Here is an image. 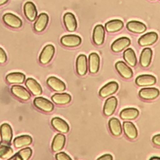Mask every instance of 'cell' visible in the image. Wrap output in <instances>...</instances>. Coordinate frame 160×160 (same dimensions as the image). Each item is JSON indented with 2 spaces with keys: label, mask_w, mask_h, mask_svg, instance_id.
<instances>
[{
  "label": "cell",
  "mask_w": 160,
  "mask_h": 160,
  "mask_svg": "<svg viewBox=\"0 0 160 160\" xmlns=\"http://www.w3.org/2000/svg\"><path fill=\"white\" fill-rule=\"evenodd\" d=\"M55 52V48L52 44L46 45L42 50L39 61L40 63L42 64H46L49 63L52 59Z\"/></svg>",
  "instance_id": "cell-1"
},
{
  "label": "cell",
  "mask_w": 160,
  "mask_h": 160,
  "mask_svg": "<svg viewBox=\"0 0 160 160\" xmlns=\"http://www.w3.org/2000/svg\"><path fill=\"white\" fill-rule=\"evenodd\" d=\"M61 43L66 47L74 48L81 43V38L76 34L64 35L61 38Z\"/></svg>",
  "instance_id": "cell-2"
},
{
  "label": "cell",
  "mask_w": 160,
  "mask_h": 160,
  "mask_svg": "<svg viewBox=\"0 0 160 160\" xmlns=\"http://www.w3.org/2000/svg\"><path fill=\"white\" fill-rule=\"evenodd\" d=\"M2 19L6 24L12 28H19L22 24V20L18 16L10 12L4 14Z\"/></svg>",
  "instance_id": "cell-3"
},
{
  "label": "cell",
  "mask_w": 160,
  "mask_h": 160,
  "mask_svg": "<svg viewBox=\"0 0 160 160\" xmlns=\"http://www.w3.org/2000/svg\"><path fill=\"white\" fill-rule=\"evenodd\" d=\"M33 103L37 108L44 112H51L54 108V104L50 101L42 97L36 98Z\"/></svg>",
  "instance_id": "cell-4"
},
{
  "label": "cell",
  "mask_w": 160,
  "mask_h": 160,
  "mask_svg": "<svg viewBox=\"0 0 160 160\" xmlns=\"http://www.w3.org/2000/svg\"><path fill=\"white\" fill-rule=\"evenodd\" d=\"M11 92L18 98L27 101L31 98V94L23 86L20 85H13L11 88Z\"/></svg>",
  "instance_id": "cell-5"
},
{
  "label": "cell",
  "mask_w": 160,
  "mask_h": 160,
  "mask_svg": "<svg viewBox=\"0 0 160 160\" xmlns=\"http://www.w3.org/2000/svg\"><path fill=\"white\" fill-rule=\"evenodd\" d=\"M105 37V30L104 26L101 24H98L93 30L92 39L95 44L99 46L103 44Z\"/></svg>",
  "instance_id": "cell-6"
},
{
  "label": "cell",
  "mask_w": 160,
  "mask_h": 160,
  "mask_svg": "<svg viewBox=\"0 0 160 160\" xmlns=\"http://www.w3.org/2000/svg\"><path fill=\"white\" fill-rule=\"evenodd\" d=\"M24 13L26 18L30 21H34L38 16V11L34 4L28 1L24 5Z\"/></svg>",
  "instance_id": "cell-7"
},
{
  "label": "cell",
  "mask_w": 160,
  "mask_h": 160,
  "mask_svg": "<svg viewBox=\"0 0 160 160\" xmlns=\"http://www.w3.org/2000/svg\"><path fill=\"white\" fill-rule=\"evenodd\" d=\"M49 22V16L46 13H41L37 17L36 21L34 24V29L36 32H41L43 31Z\"/></svg>",
  "instance_id": "cell-8"
},
{
  "label": "cell",
  "mask_w": 160,
  "mask_h": 160,
  "mask_svg": "<svg viewBox=\"0 0 160 160\" xmlns=\"http://www.w3.org/2000/svg\"><path fill=\"white\" fill-rule=\"evenodd\" d=\"M158 35L155 32H149L141 36L138 40V43L141 46H148L153 44L156 42Z\"/></svg>",
  "instance_id": "cell-9"
},
{
  "label": "cell",
  "mask_w": 160,
  "mask_h": 160,
  "mask_svg": "<svg viewBox=\"0 0 160 160\" xmlns=\"http://www.w3.org/2000/svg\"><path fill=\"white\" fill-rule=\"evenodd\" d=\"M119 85L115 81H111L101 88L99 94L102 98H106L117 91Z\"/></svg>",
  "instance_id": "cell-10"
},
{
  "label": "cell",
  "mask_w": 160,
  "mask_h": 160,
  "mask_svg": "<svg viewBox=\"0 0 160 160\" xmlns=\"http://www.w3.org/2000/svg\"><path fill=\"white\" fill-rule=\"evenodd\" d=\"M130 44L131 40L128 38L121 37L117 39L112 42L111 45V49L114 52H119L129 46Z\"/></svg>",
  "instance_id": "cell-11"
},
{
  "label": "cell",
  "mask_w": 160,
  "mask_h": 160,
  "mask_svg": "<svg viewBox=\"0 0 160 160\" xmlns=\"http://www.w3.org/2000/svg\"><path fill=\"white\" fill-rule=\"evenodd\" d=\"M115 67L119 74L125 79H129L132 77L133 72L132 69L123 61H118Z\"/></svg>",
  "instance_id": "cell-12"
},
{
  "label": "cell",
  "mask_w": 160,
  "mask_h": 160,
  "mask_svg": "<svg viewBox=\"0 0 160 160\" xmlns=\"http://www.w3.org/2000/svg\"><path fill=\"white\" fill-rule=\"evenodd\" d=\"M63 21L66 29L70 32L74 31L77 28V21L71 12H66L63 16Z\"/></svg>",
  "instance_id": "cell-13"
},
{
  "label": "cell",
  "mask_w": 160,
  "mask_h": 160,
  "mask_svg": "<svg viewBox=\"0 0 160 160\" xmlns=\"http://www.w3.org/2000/svg\"><path fill=\"white\" fill-rule=\"evenodd\" d=\"M76 71L80 76H84L88 71V60L86 55L80 54L76 59Z\"/></svg>",
  "instance_id": "cell-14"
},
{
  "label": "cell",
  "mask_w": 160,
  "mask_h": 160,
  "mask_svg": "<svg viewBox=\"0 0 160 160\" xmlns=\"http://www.w3.org/2000/svg\"><path fill=\"white\" fill-rule=\"evenodd\" d=\"M118 105V100L116 97L111 96L107 99L105 101L104 108H103V112L104 114L107 116L112 115Z\"/></svg>",
  "instance_id": "cell-15"
},
{
  "label": "cell",
  "mask_w": 160,
  "mask_h": 160,
  "mask_svg": "<svg viewBox=\"0 0 160 160\" xmlns=\"http://www.w3.org/2000/svg\"><path fill=\"white\" fill-rule=\"evenodd\" d=\"M159 95V91L155 88H146L141 89L139 92V96L144 99L151 100L156 98Z\"/></svg>",
  "instance_id": "cell-16"
},
{
  "label": "cell",
  "mask_w": 160,
  "mask_h": 160,
  "mask_svg": "<svg viewBox=\"0 0 160 160\" xmlns=\"http://www.w3.org/2000/svg\"><path fill=\"white\" fill-rule=\"evenodd\" d=\"M0 134L2 142L10 143L12 138V130L10 125L7 123L2 124L0 127Z\"/></svg>",
  "instance_id": "cell-17"
},
{
  "label": "cell",
  "mask_w": 160,
  "mask_h": 160,
  "mask_svg": "<svg viewBox=\"0 0 160 160\" xmlns=\"http://www.w3.org/2000/svg\"><path fill=\"white\" fill-rule=\"evenodd\" d=\"M89 71L91 73H96L99 69L100 58L96 52H92L89 56Z\"/></svg>",
  "instance_id": "cell-18"
},
{
  "label": "cell",
  "mask_w": 160,
  "mask_h": 160,
  "mask_svg": "<svg viewBox=\"0 0 160 160\" xmlns=\"http://www.w3.org/2000/svg\"><path fill=\"white\" fill-rule=\"evenodd\" d=\"M156 82V78L151 74H142L136 79V83L139 86H152Z\"/></svg>",
  "instance_id": "cell-19"
},
{
  "label": "cell",
  "mask_w": 160,
  "mask_h": 160,
  "mask_svg": "<svg viewBox=\"0 0 160 160\" xmlns=\"http://www.w3.org/2000/svg\"><path fill=\"white\" fill-rule=\"evenodd\" d=\"M47 84L52 89L56 91H63L66 89L64 82L54 76L48 78L47 79Z\"/></svg>",
  "instance_id": "cell-20"
},
{
  "label": "cell",
  "mask_w": 160,
  "mask_h": 160,
  "mask_svg": "<svg viewBox=\"0 0 160 160\" xmlns=\"http://www.w3.org/2000/svg\"><path fill=\"white\" fill-rule=\"evenodd\" d=\"M25 84L34 96L41 95L42 90L40 84L33 78H29L26 80Z\"/></svg>",
  "instance_id": "cell-21"
},
{
  "label": "cell",
  "mask_w": 160,
  "mask_h": 160,
  "mask_svg": "<svg viewBox=\"0 0 160 160\" xmlns=\"http://www.w3.org/2000/svg\"><path fill=\"white\" fill-rule=\"evenodd\" d=\"M51 124L56 130L62 133H66L69 131V128L68 123L61 118L58 117L52 118L51 120Z\"/></svg>",
  "instance_id": "cell-22"
},
{
  "label": "cell",
  "mask_w": 160,
  "mask_h": 160,
  "mask_svg": "<svg viewBox=\"0 0 160 160\" xmlns=\"http://www.w3.org/2000/svg\"><path fill=\"white\" fill-rule=\"evenodd\" d=\"M126 28L129 31L139 34L142 33L146 30V26L144 23L134 20L128 22Z\"/></svg>",
  "instance_id": "cell-23"
},
{
  "label": "cell",
  "mask_w": 160,
  "mask_h": 160,
  "mask_svg": "<svg viewBox=\"0 0 160 160\" xmlns=\"http://www.w3.org/2000/svg\"><path fill=\"white\" fill-rule=\"evenodd\" d=\"M123 129L126 136L131 139H134L138 136V131L135 125L129 121H125L123 122Z\"/></svg>",
  "instance_id": "cell-24"
},
{
  "label": "cell",
  "mask_w": 160,
  "mask_h": 160,
  "mask_svg": "<svg viewBox=\"0 0 160 160\" xmlns=\"http://www.w3.org/2000/svg\"><path fill=\"white\" fill-rule=\"evenodd\" d=\"M152 55V51L151 48H144L142 51L140 56V60H139L140 64L144 68L148 67L151 61Z\"/></svg>",
  "instance_id": "cell-25"
},
{
  "label": "cell",
  "mask_w": 160,
  "mask_h": 160,
  "mask_svg": "<svg viewBox=\"0 0 160 160\" xmlns=\"http://www.w3.org/2000/svg\"><path fill=\"white\" fill-rule=\"evenodd\" d=\"M109 128L111 132L114 136H119L122 133V127L120 121L116 118H112L109 119Z\"/></svg>",
  "instance_id": "cell-26"
},
{
  "label": "cell",
  "mask_w": 160,
  "mask_h": 160,
  "mask_svg": "<svg viewBox=\"0 0 160 160\" xmlns=\"http://www.w3.org/2000/svg\"><path fill=\"white\" fill-rule=\"evenodd\" d=\"M124 26L123 22L120 19H112L105 24L106 30L109 32H115L120 31Z\"/></svg>",
  "instance_id": "cell-27"
},
{
  "label": "cell",
  "mask_w": 160,
  "mask_h": 160,
  "mask_svg": "<svg viewBox=\"0 0 160 160\" xmlns=\"http://www.w3.org/2000/svg\"><path fill=\"white\" fill-rule=\"evenodd\" d=\"M25 78V75L19 72H11L6 77V81L10 84H21L24 81Z\"/></svg>",
  "instance_id": "cell-28"
},
{
  "label": "cell",
  "mask_w": 160,
  "mask_h": 160,
  "mask_svg": "<svg viewBox=\"0 0 160 160\" xmlns=\"http://www.w3.org/2000/svg\"><path fill=\"white\" fill-rule=\"evenodd\" d=\"M139 115V111L134 108H128L122 109L120 112V117L124 120L136 119Z\"/></svg>",
  "instance_id": "cell-29"
},
{
  "label": "cell",
  "mask_w": 160,
  "mask_h": 160,
  "mask_svg": "<svg viewBox=\"0 0 160 160\" xmlns=\"http://www.w3.org/2000/svg\"><path fill=\"white\" fill-rule=\"evenodd\" d=\"M65 140H66V138L64 135H63L62 134H57L54 136L52 140V151L54 152H58L61 151L64 146Z\"/></svg>",
  "instance_id": "cell-30"
},
{
  "label": "cell",
  "mask_w": 160,
  "mask_h": 160,
  "mask_svg": "<svg viewBox=\"0 0 160 160\" xmlns=\"http://www.w3.org/2000/svg\"><path fill=\"white\" fill-rule=\"evenodd\" d=\"M123 58L129 66L134 67L136 65L137 59L136 54L132 48H128L124 51Z\"/></svg>",
  "instance_id": "cell-31"
},
{
  "label": "cell",
  "mask_w": 160,
  "mask_h": 160,
  "mask_svg": "<svg viewBox=\"0 0 160 160\" xmlns=\"http://www.w3.org/2000/svg\"><path fill=\"white\" fill-rule=\"evenodd\" d=\"M32 138L29 135H22L16 137L13 141L14 146L17 148L29 145L32 142Z\"/></svg>",
  "instance_id": "cell-32"
},
{
  "label": "cell",
  "mask_w": 160,
  "mask_h": 160,
  "mask_svg": "<svg viewBox=\"0 0 160 160\" xmlns=\"http://www.w3.org/2000/svg\"><path fill=\"white\" fill-rule=\"evenodd\" d=\"M52 101L58 104H66L71 100V96L68 93H56L51 98Z\"/></svg>",
  "instance_id": "cell-33"
},
{
  "label": "cell",
  "mask_w": 160,
  "mask_h": 160,
  "mask_svg": "<svg viewBox=\"0 0 160 160\" xmlns=\"http://www.w3.org/2000/svg\"><path fill=\"white\" fill-rule=\"evenodd\" d=\"M13 154L12 149L5 144V142H0V158L2 159H6L9 157H11Z\"/></svg>",
  "instance_id": "cell-34"
},
{
  "label": "cell",
  "mask_w": 160,
  "mask_h": 160,
  "mask_svg": "<svg viewBox=\"0 0 160 160\" xmlns=\"http://www.w3.org/2000/svg\"><path fill=\"white\" fill-rule=\"evenodd\" d=\"M18 154L21 157L22 160H28L32 154V150L29 148H26L18 151Z\"/></svg>",
  "instance_id": "cell-35"
},
{
  "label": "cell",
  "mask_w": 160,
  "mask_h": 160,
  "mask_svg": "<svg viewBox=\"0 0 160 160\" xmlns=\"http://www.w3.org/2000/svg\"><path fill=\"white\" fill-rule=\"evenodd\" d=\"M56 160H72L71 158L65 152H61L56 154Z\"/></svg>",
  "instance_id": "cell-36"
},
{
  "label": "cell",
  "mask_w": 160,
  "mask_h": 160,
  "mask_svg": "<svg viewBox=\"0 0 160 160\" xmlns=\"http://www.w3.org/2000/svg\"><path fill=\"white\" fill-rule=\"evenodd\" d=\"M7 61V55L4 50L0 48V64H4Z\"/></svg>",
  "instance_id": "cell-37"
},
{
  "label": "cell",
  "mask_w": 160,
  "mask_h": 160,
  "mask_svg": "<svg viewBox=\"0 0 160 160\" xmlns=\"http://www.w3.org/2000/svg\"><path fill=\"white\" fill-rule=\"evenodd\" d=\"M152 142L158 146H160V134H156L152 137Z\"/></svg>",
  "instance_id": "cell-38"
},
{
  "label": "cell",
  "mask_w": 160,
  "mask_h": 160,
  "mask_svg": "<svg viewBox=\"0 0 160 160\" xmlns=\"http://www.w3.org/2000/svg\"><path fill=\"white\" fill-rule=\"evenodd\" d=\"M97 160H112V156L109 154H106L99 157Z\"/></svg>",
  "instance_id": "cell-39"
},
{
  "label": "cell",
  "mask_w": 160,
  "mask_h": 160,
  "mask_svg": "<svg viewBox=\"0 0 160 160\" xmlns=\"http://www.w3.org/2000/svg\"><path fill=\"white\" fill-rule=\"evenodd\" d=\"M8 160H22V159L21 158V157L18 154V152L16 154H15L14 155L12 156L9 159H8Z\"/></svg>",
  "instance_id": "cell-40"
},
{
  "label": "cell",
  "mask_w": 160,
  "mask_h": 160,
  "mask_svg": "<svg viewBox=\"0 0 160 160\" xmlns=\"http://www.w3.org/2000/svg\"><path fill=\"white\" fill-rule=\"evenodd\" d=\"M8 1V0H0V6L6 4Z\"/></svg>",
  "instance_id": "cell-41"
},
{
  "label": "cell",
  "mask_w": 160,
  "mask_h": 160,
  "mask_svg": "<svg viewBox=\"0 0 160 160\" xmlns=\"http://www.w3.org/2000/svg\"><path fill=\"white\" fill-rule=\"evenodd\" d=\"M149 160H160V158L159 157H152L150 158Z\"/></svg>",
  "instance_id": "cell-42"
}]
</instances>
